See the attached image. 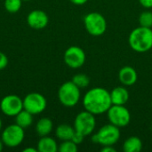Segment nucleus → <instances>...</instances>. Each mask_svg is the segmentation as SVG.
I'll return each instance as SVG.
<instances>
[{"mask_svg": "<svg viewBox=\"0 0 152 152\" xmlns=\"http://www.w3.org/2000/svg\"><path fill=\"white\" fill-rule=\"evenodd\" d=\"M82 102L85 110L95 116L107 113L112 105L110 93L102 87H94L88 90L85 94Z\"/></svg>", "mask_w": 152, "mask_h": 152, "instance_id": "obj_1", "label": "nucleus"}, {"mask_svg": "<svg viewBox=\"0 0 152 152\" xmlns=\"http://www.w3.org/2000/svg\"><path fill=\"white\" fill-rule=\"evenodd\" d=\"M130 47L136 53H146L152 48L151 28L139 26L133 29L128 37Z\"/></svg>", "mask_w": 152, "mask_h": 152, "instance_id": "obj_2", "label": "nucleus"}, {"mask_svg": "<svg viewBox=\"0 0 152 152\" xmlns=\"http://www.w3.org/2000/svg\"><path fill=\"white\" fill-rule=\"evenodd\" d=\"M80 88H78L72 81L63 83L58 90V99L63 106L72 108L76 106L81 98Z\"/></svg>", "mask_w": 152, "mask_h": 152, "instance_id": "obj_3", "label": "nucleus"}, {"mask_svg": "<svg viewBox=\"0 0 152 152\" xmlns=\"http://www.w3.org/2000/svg\"><path fill=\"white\" fill-rule=\"evenodd\" d=\"M120 139L119 127L108 124L99 129V131L92 136V141L101 146H114Z\"/></svg>", "mask_w": 152, "mask_h": 152, "instance_id": "obj_4", "label": "nucleus"}, {"mask_svg": "<svg viewBox=\"0 0 152 152\" xmlns=\"http://www.w3.org/2000/svg\"><path fill=\"white\" fill-rule=\"evenodd\" d=\"M24 128L15 124H11L4 128L1 132V140L7 148L19 147L24 141Z\"/></svg>", "mask_w": 152, "mask_h": 152, "instance_id": "obj_5", "label": "nucleus"}, {"mask_svg": "<svg viewBox=\"0 0 152 152\" xmlns=\"http://www.w3.org/2000/svg\"><path fill=\"white\" fill-rule=\"evenodd\" d=\"M84 25L88 34L94 37L103 35L107 29V21L100 12H89L84 17Z\"/></svg>", "mask_w": 152, "mask_h": 152, "instance_id": "obj_6", "label": "nucleus"}, {"mask_svg": "<svg viewBox=\"0 0 152 152\" xmlns=\"http://www.w3.org/2000/svg\"><path fill=\"white\" fill-rule=\"evenodd\" d=\"M74 129L85 137L92 134L96 126L95 115L84 110L79 112L74 119Z\"/></svg>", "mask_w": 152, "mask_h": 152, "instance_id": "obj_7", "label": "nucleus"}, {"mask_svg": "<svg viewBox=\"0 0 152 152\" xmlns=\"http://www.w3.org/2000/svg\"><path fill=\"white\" fill-rule=\"evenodd\" d=\"M107 117L110 124L118 127H126L130 124L131 114L125 105H114L107 111Z\"/></svg>", "mask_w": 152, "mask_h": 152, "instance_id": "obj_8", "label": "nucleus"}, {"mask_svg": "<svg viewBox=\"0 0 152 152\" xmlns=\"http://www.w3.org/2000/svg\"><path fill=\"white\" fill-rule=\"evenodd\" d=\"M23 109L32 115H39L43 113L47 107L45 97L40 93H29L22 99Z\"/></svg>", "mask_w": 152, "mask_h": 152, "instance_id": "obj_9", "label": "nucleus"}, {"mask_svg": "<svg viewBox=\"0 0 152 152\" xmlns=\"http://www.w3.org/2000/svg\"><path fill=\"white\" fill-rule=\"evenodd\" d=\"M0 110L6 117H15L23 110V100L16 94H8L0 102Z\"/></svg>", "mask_w": 152, "mask_h": 152, "instance_id": "obj_10", "label": "nucleus"}, {"mask_svg": "<svg viewBox=\"0 0 152 152\" xmlns=\"http://www.w3.org/2000/svg\"><path fill=\"white\" fill-rule=\"evenodd\" d=\"M86 59V56L85 51L77 45H71L67 48L63 55L65 64L73 69L81 68L85 64Z\"/></svg>", "mask_w": 152, "mask_h": 152, "instance_id": "obj_11", "label": "nucleus"}, {"mask_svg": "<svg viewBox=\"0 0 152 152\" xmlns=\"http://www.w3.org/2000/svg\"><path fill=\"white\" fill-rule=\"evenodd\" d=\"M27 23L33 29H43L48 25L49 17L45 11L36 9L27 15Z\"/></svg>", "mask_w": 152, "mask_h": 152, "instance_id": "obj_12", "label": "nucleus"}, {"mask_svg": "<svg viewBox=\"0 0 152 152\" xmlns=\"http://www.w3.org/2000/svg\"><path fill=\"white\" fill-rule=\"evenodd\" d=\"M118 79L123 86H132L137 82L138 74L133 67L125 66L118 72Z\"/></svg>", "mask_w": 152, "mask_h": 152, "instance_id": "obj_13", "label": "nucleus"}, {"mask_svg": "<svg viewBox=\"0 0 152 152\" xmlns=\"http://www.w3.org/2000/svg\"><path fill=\"white\" fill-rule=\"evenodd\" d=\"M111 102L114 105H126L129 100V92L123 86H117L110 92Z\"/></svg>", "mask_w": 152, "mask_h": 152, "instance_id": "obj_14", "label": "nucleus"}, {"mask_svg": "<svg viewBox=\"0 0 152 152\" xmlns=\"http://www.w3.org/2000/svg\"><path fill=\"white\" fill-rule=\"evenodd\" d=\"M59 145L56 140L49 135L40 137L37 142V152H56L58 151Z\"/></svg>", "mask_w": 152, "mask_h": 152, "instance_id": "obj_15", "label": "nucleus"}, {"mask_svg": "<svg viewBox=\"0 0 152 152\" xmlns=\"http://www.w3.org/2000/svg\"><path fill=\"white\" fill-rule=\"evenodd\" d=\"M35 129L39 137L46 136L52 133L53 129V123L49 118H41L36 123Z\"/></svg>", "mask_w": 152, "mask_h": 152, "instance_id": "obj_16", "label": "nucleus"}, {"mask_svg": "<svg viewBox=\"0 0 152 152\" xmlns=\"http://www.w3.org/2000/svg\"><path fill=\"white\" fill-rule=\"evenodd\" d=\"M74 134V126H71L68 124H61L55 129V136L61 142L71 140Z\"/></svg>", "mask_w": 152, "mask_h": 152, "instance_id": "obj_17", "label": "nucleus"}, {"mask_svg": "<svg viewBox=\"0 0 152 152\" xmlns=\"http://www.w3.org/2000/svg\"><path fill=\"white\" fill-rule=\"evenodd\" d=\"M123 150L125 152H140L142 150V142L137 136H130L125 141Z\"/></svg>", "mask_w": 152, "mask_h": 152, "instance_id": "obj_18", "label": "nucleus"}, {"mask_svg": "<svg viewBox=\"0 0 152 152\" xmlns=\"http://www.w3.org/2000/svg\"><path fill=\"white\" fill-rule=\"evenodd\" d=\"M33 116L34 115H32L31 113H29L28 111H27L23 109L20 112H19L14 117L15 118V123L24 129L28 128V127L31 126L33 124V121H34Z\"/></svg>", "mask_w": 152, "mask_h": 152, "instance_id": "obj_19", "label": "nucleus"}, {"mask_svg": "<svg viewBox=\"0 0 152 152\" xmlns=\"http://www.w3.org/2000/svg\"><path fill=\"white\" fill-rule=\"evenodd\" d=\"M22 2L23 0H4V7L10 13H16L20 10Z\"/></svg>", "mask_w": 152, "mask_h": 152, "instance_id": "obj_20", "label": "nucleus"}, {"mask_svg": "<svg viewBox=\"0 0 152 152\" xmlns=\"http://www.w3.org/2000/svg\"><path fill=\"white\" fill-rule=\"evenodd\" d=\"M71 81L80 89L86 88L90 84V78L88 77V76H86L84 73H79L75 75L72 77Z\"/></svg>", "mask_w": 152, "mask_h": 152, "instance_id": "obj_21", "label": "nucleus"}, {"mask_svg": "<svg viewBox=\"0 0 152 152\" xmlns=\"http://www.w3.org/2000/svg\"><path fill=\"white\" fill-rule=\"evenodd\" d=\"M139 24L142 27L152 28V12L144 11L139 16Z\"/></svg>", "mask_w": 152, "mask_h": 152, "instance_id": "obj_22", "label": "nucleus"}, {"mask_svg": "<svg viewBox=\"0 0 152 152\" xmlns=\"http://www.w3.org/2000/svg\"><path fill=\"white\" fill-rule=\"evenodd\" d=\"M77 144H76L72 140L62 141L58 148V151L60 152H77Z\"/></svg>", "mask_w": 152, "mask_h": 152, "instance_id": "obj_23", "label": "nucleus"}, {"mask_svg": "<svg viewBox=\"0 0 152 152\" xmlns=\"http://www.w3.org/2000/svg\"><path fill=\"white\" fill-rule=\"evenodd\" d=\"M8 65V57L3 52H0V70L4 69Z\"/></svg>", "mask_w": 152, "mask_h": 152, "instance_id": "obj_24", "label": "nucleus"}, {"mask_svg": "<svg viewBox=\"0 0 152 152\" xmlns=\"http://www.w3.org/2000/svg\"><path fill=\"white\" fill-rule=\"evenodd\" d=\"M71 140H72L76 144L79 145L80 143H82V142H84L85 136H84L83 134H79V133H77V132L75 131V134H74V135H73V137H72Z\"/></svg>", "mask_w": 152, "mask_h": 152, "instance_id": "obj_25", "label": "nucleus"}, {"mask_svg": "<svg viewBox=\"0 0 152 152\" xmlns=\"http://www.w3.org/2000/svg\"><path fill=\"white\" fill-rule=\"evenodd\" d=\"M141 5L146 9L152 8V0H138Z\"/></svg>", "mask_w": 152, "mask_h": 152, "instance_id": "obj_26", "label": "nucleus"}, {"mask_svg": "<svg viewBox=\"0 0 152 152\" xmlns=\"http://www.w3.org/2000/svg\"><path fill=\"white\" fill-rule=\"evenodd\" d=\"M102 152H116V149L113 146L107 145V146H102L101 149Z\"/></svg>", "mask_w": 152, "mask_h": 152, "instance_id": "obj_27", "label": "nucleus"}, {"mask_svg": "<svg viewBox=\"0 0 152 152\" xmlns=\"http://www.w3.org/2000/svg\"><path fill=\"white\" fill-rule=\"evenodd\" d=\"M70 3H72L75 5H83L87 3L88 0H69Z\"/></svg>", "mask_w": 152, "mask_h": 152, "instance_id": "obj_28", "label": "nucleus"}, {"mask_svg": "<svg viewBox=\"0 0 152 152\" xmlns=\"http://www.w3.org/2000/svg\"><path fill=\"white\" fill-rule=\"evenodd\" d=\"M23 152H37V149L34 147H28L23 150Z\"/></svg>", "mask_w": 152, "mask_h": 152, "instance_id": "obj_29", "label": "nucleus"}, {"mask_svg": "<svg viewBox=\"0 0 152 152\" xmlns=\"http://www.w3.org/2000/svg\"><path fill=\"white\" fill-rule=\"evenodd\" d=\"M4 142H3V141L0 139V152L3 151V149H4Z\"/></svg>", "mask_w": 152, "mask_h": 152, "instance_id": "obj_30", "label": "nucleus"}, {"mask_svg": "<svg viewBox=\"0 0 152 152\" xmlns=\"http://www.w3.org/2000/svg\"><path fill=\"white\" fill-rule=\"evenodd\" d=\"M2 129H3V121H2V118H0V133L2 132Z\"/></svg>", "mask_w": 152, "mask_h": 152, "instance_id": "obj_31", "label": "nucleus"}, {"mask_svg": "<svg viewBox=\"0 0 152 152\" xmlns=\"http://www.w3.org/2000/svg\"><path fill=\"white\" fill-rule=\"evenodd\" d=\"M23 1H32V0H23Z\"/></svg>", "mask_w": 152, "mask_h": 152, "instance_id": "obj_32", "label": "nucleus"}]
</instances>
